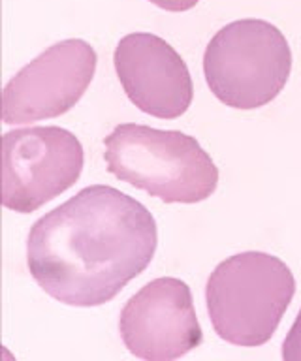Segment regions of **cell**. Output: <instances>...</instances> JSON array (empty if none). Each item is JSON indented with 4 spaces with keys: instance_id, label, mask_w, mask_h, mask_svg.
<instances>
[{
    "instance_id": "cell-1",
    "label": "cell",
    "mask_w": 301,
    "mask_h": 361,
    "mask_svg": "<svg viewBox=\"0 0 301 361\" xmlns=\"http://www.w3.org/2000/svg\"><path fill=\"white\" fill-rule=\"evenodd\" d=\"M156 222L143 203L92 185L30 228L27 265L36 284L70 307L111 301L153 262Z\"/></svg>"
},
{
    "instance_id": "cell-2",
    "label": "cell",
    "mask_w": 301,
    "mask_h": 361,
    "mask_svg": "<svg viewBox=\"0 0 301 361\" xmlns=\"http://www.w3.org/2000/svg\"><path fill=\"white\" fill-rule=\"evenodd\" d=\"M104 145L109 173L166 203L204 202L219 185L209 154L196 137L177 130L119 124Z\"/></svg>"
},
{
    "instance_id": "cell-3",
    "label": "cell",
    "mask_w": 301,
    "mask_h": 361,
    "mask_svg": "<svg viewBox=\"0 0 301 361\" xmlns=\"http://www.w3.org/2000/svg\"><path fill=\"white\" fill-rule=\"evenodd\" d=\"M295 293L283 259L267 252L235 254L207 279L205 301L213 329L235 346H262L277 331Z\"/></svg>"
},
{
    "instance_id": "cell-4",
    "label": "cell",
    "mask_w": 301,
    "mask_h": 361,
    "mask_svg": "<svg viewBox=\"0 0 301 361\" xmlns=\"http://www.w3.org/2000/svg\"><path fill=\"white\" fill-rule=\"evenodd\" d=\"M292 72L284 34L264 19H239L211 38L204 53L207 87L224 106L258 109L275 100Z\"/></svg>"
},
{
    "instance_id": "cell-5",
    "label": "cell",
    "mask_w": 301,
    "mask_h": 361,
    "mask_svg": "<svg viewBox=\"0 0 301 361\" xmlns=\"http://www.w3.org/2000/svg\"><path fill=\"white\" fill-rule=\"evenodd\" d=\"M85 152L75 134L29 126L2 135V205L29 214L80 179Z\"/></svg>"
},
{
    "instance_id": "cell-6",
    "label": "cell",
    "mask_w": 301,
    "mask_h": 361,
    "mask_svg": "<svg viewBox=\"0 0 301 361\" xmlns=\"http://www.w3.org/2000/svg\"><path fill=\"white\" fill-rule=\"evenodd\" d=\"M97 64V51L85 39H63L47 47L4 87L2 121L27 124L68 113L89 89Z\"/></svg>"
},
{
    "instance_id": "cell-7",
    "label": "cell",
    "mask_w": 301,
    "mask_h": 361,
    "mask_svg": "<svg viewBox=\"0 0 301 361\" xmlns=\"http://www.w3.org/2000/svg\"><path fill=\"white\" fill-rule=\"evenodd\" d=\"M119 331L128 352L140 360H179L204 341L192 292L173 276L154 279L126 301Z\"/></svg>"
},
{
    "instance_id": "cell-8",
    "label": "cell",
    "mask_w": 301,
    "mask_h": 361,
    "mask_svg": "<svg viewBox=\"0 0 301 361\" xmlns=\"http://www.w3.org/2000/svg\"><path fill=\"white\" fill-rule=\"evenodd\" d=\"M113 64L128 100L140 111L156 118H177L192 104L187 62L160 36L126 34L115 47Z\"/></svg>"
},
{
    "instance_id": "cell-9",
    "label": "cell",
    "mask_w": 301,
    "mask_h": 361,
    "mask_svg": "<svg viewBox=\"0 0 301 361\" xmlns=\"http://www.w3.org/2000/svg\"><path fill=\"white\" fill-rule=\"evenodd\" d=\"M283 357L286 361H301V309L294 326L290 327L288 335L284 338Z\"/></svg>"
},
{
    "instance_id": "cell-10",
    "label": "cell",
    "mask_w": 301,
    "mask_h": 361,
    "mask_svg": "<svg viewBox=\"0 0 301 361\" xmlns=\"http://www.w3.org/2000/svg\"><path fill=\"white\" fill-rule=\"evenodd\" d=\"M149 2L166 11H187L192 10L199 0H149Z\"/></svg>"
}]
</instances>
